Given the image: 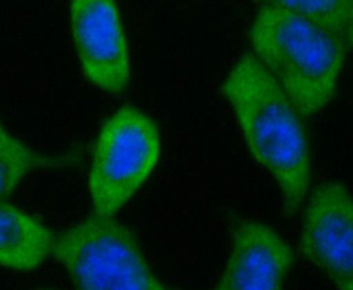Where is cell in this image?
<instances>
[{
  "label": "cell",
  "instance_id": "2",
  "mask_svg": "<svg viewBox=\"0 0 353 290\" xmlns=\"http://www.w3.org/2000/svg\"><path fill=\"white\" fill-rule=\"evenodd\" d=\"M250 42L303 118L332 102L353 44L321 23L270 6L258 10Z\"/></svg>",
  "mask_w": 353,
  "mask_h": 290
},
{
  "label": "cell",
  "instance_id": "9",
  "mask_svg": "<svg viewBox=\"0 0 353 290\" xmlns=\"http://www.w3.org/2000/svg\"><path fill=\"white\" fill-rule=\"evenodd\" d=\"M59 163L58 158L31 148L0 120V202H6L31 173Z\"/></svg>",
  "mask_w": 353,
  "mask_h": 290
},
{
  "label": "cell",
  "instance_id": "3",
  "mask_svg": "<svg viewBox=\"0 0 353 290\" xmlns=\"http://www.w3.org/2000/svg\"><path fill=\"white\" fill-rule=\"evenodd\" d=\"M50 256L77 289H168L150 269L136 234L114 215L93 213L54 235Z\"/></svg>",
  "mask_w": 353,
  "mask_h": 290
},
{
  "label": "cell",
  "instance_id": "7",
  "mask_svg": "<svg viewBox=\"0 0 353 290\" xmlns=\"http://www.w3.org/2000/svg\"><path fill=\"white\" fill-rule=\"evenodd\" d=\"M294 262L292 249L273 228L257 220H236L230 256L215 289H281Z\"/></svg>",
  "mask_w": 353,
  "mask_h": 290
},
{
  "label": "cell",
  "instance_id": "6",
  "mask_svg": "<svg viewBox=\"0 0 353 290\" xmlns=\"http://www.w3.org/2000/svg\"><path fill=\"white\" fill-rule=\"evenodd\" d=\"M301 253L340 290H353V201L345 184H321L310 196Z\"/></svg>",
  "mask_w": 353,
  "mask_h": 290
},
{
  "label": "cell",
  "instance_id": "8",
  "mask_svg": "<svg viewBox=\"0 0 353 290\" xmlns=\"http://www.w3.org/2000/svg\"><path fill=\"white\" fill-rule=\"evenodd\" d=\"M54 234L48 226L8 202H0V266L32 271L50 256Z\"/></svg>",
  "mask_w": 353,
  "mask_h": 290
},
{
  "label": "cell",
  "instance_id": "10",
  "mask_svg": "<svg viewBox=\"0 0 353 290\" xmlns=\"http://www.w3.org/2000/svg\"><path fill=\"white\" fill-rule=\"evenodd\" d=\"M262 6L288 11L321 23L353 44V0H259Z\"/></svg>",
  "mask_w": 353,
  "mask_h": 290
},
{
  "label": "cell",
  "instance_id": "5",
  "mask_svg": "<svg viewBox=\"0 0 353 290\" xmlns=\"http://www.w3.org/2000/svg\"><path fill=\"white\" fill-rule=\"evenodd\" d=\"M70 33L87 80L109 95L130 86L131 57L117 0H70Z\"/></svg>",
  "mask_w": 353,
  "mask_h": 290
},
{
  "label": "cell",
  "instance_id": "4",
  "mask_svg": "<svg viewBox=\"0 0 353 290\" xmlns=\"http://www.w3.org/2000/svg\"><path fill=\"white\" fill-rule=\"evenodd\" d=\"M161 155L154 120L134 106L108 117L93 147L87 188L93 213L115 215L153 173Z\"/></svg>",
  "mask_w": 353,
  "mask_h": 290
},
{
  "label": "cell",
  "instance_id": "1",
  "mask_svg": "<svg viewBox=\"0 0 353 290\" xmlns=\"http://www.w3.org/2000/svg\"><path fill=\"white\" fill-rule=\"evenodd\" d=\"M220 91L251 156L278 184L285 215H294L307 197L312 175L303 117L252 53L232 65Z\"/></svg>",
  "mask_w": 353,
  "mask_h": 290
}]
</instances>
